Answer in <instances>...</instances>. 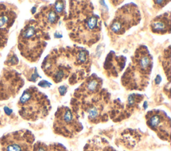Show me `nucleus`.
Returning a JSON list of instances; mask_svg holds the SVG:
<instances>
[{
    "label": "nucleus",
    "mask_w": 171,
    "mask_h": 151,
    "mask_svg": "<svg viewBox=\"0 0 171 151\" xmlns=\"http://www.w3.org/2000/svg\"><path fill=\"white\" fill-rule=\"evenodd\" d=\"M91 67L89 51L77 45L54 48L41 65L44 74L55 83L68 79L70 85L84 81L90 74Z\"/></svg>",
    "instance_id": "f257e3e1"
},
{
    "label": "nucleus",
    "mask_w": 171,
    "mask_h": 151,
    "mask_svg": "<svg viewBox=\"0 0 171 151\" xmlns=\"http://www.w3.org/2000/svg\"><path fill=\"white\" fill-rule=\"evenodd\" d=\"M102 87L103 79L92 73L75 89L71 99L72 111L79 118L86 119L90 124L108 121L112 101L111 94Z\"/></svg>",
    "instance_id": "f03ea898"
},
{
    "label": "nucleus",
    "mask_w": 171,
    "mask_h": 151,
    "mask_svg": "<svg viewBox=\"0 0 171 151\" xmlns=\"http://www.w3.org/2000/svg\"><path fill=\"white\" fill-rule=\"evenodd\" d=\"M69 37L76 43L90 47L100 40L102 21L90 1H70L64 19Z\"/></svg>",
    "instance_id": "7ed1b4c3"
},
{
    "label": "nucleus",
    "mask_w": 171,
    "mask_h": 151,
    "mask_svg": "<svg viewBox=\"0 0 171 151\" xmlns=\"http://www.w3.org/2000/svg\"><path fill=\"white\" fill-rule=\"evenodd\" d=\"M153 65V57L147 46L140 45L132 55L131 62L122 75L123 87L128 91H145L149 84Z\"/></svg>",
    "instance_id": "20e7f679"
},
{
    "label": "nucleus",
    "mask_w": 171,
    "mask_h": 151,
    "mask_svg": "<svg viewBox=\"0 0 171 151\" xmlns=\"http://www.w3.org/2000/svg\"><path fill=\"white\" fill-rule=\"evenodd\" d=\"M50 39L48 31L36 20L29 19L26 21L18 35V49L26 60L36 63L41 58Z\"/></svg>",
    "instance_id": "39448f33"
},
{
    "label": "nucleus",
    "mask_w": 171,
    "mask_h": 151,
    "mask_svg": "<svg viewBox=\"0 0 171 151\" xmlns=\"http://www.w3.org/2000/svg\"><path fill=\"white\" fill-rule=\"evenodd\" d=\"M18 113L22 119L28 121L44 119L50 114L52 105L48 96L35 86L23 92L18 103Z\"/></svg>",
    "instance_id": "423d86ee"
},
{
    "label": "nucleus",
    "mask_w": 171,
    "mask_h": 151,
    "mask_svg": "<svg viewBox=\"0 0 171 151\" xmlns=\"http://www.w3.org/2000/svg\"><path fill=\"white\" fill-rule=\"evenodd\" d=\"M84 128L78 116L67 106H60L55 113L53 130L55 134L63 137L72 138Z\"/></svg>",
    "instance_id": "0eeeda50"
},
{
    "label": "nucleus",
    "mask_w": 171,
    "mask_h": 151,
    "mask_svg": "<svg viewBox=\"0 0 171 151\" xmlns=\"http://www.w3.org/2000/svg\"><path fill=\"white\" fill-rule=\"evenodd\" d=\"M141 21L139 7L134 3H127L118 8L109 25V29L116 35H123Z\"/></svg>",
    "instance_id": "6e6552de"
},
{
    "label": "nucleus",
    "mask_w": 171,
    "mask_h": 151,
    "mask_svg": "<svg viewBox=\"0 0 171 151\" xmlns=\"http://www.w3.org/2000/svg\"><path fill=\"white\" fill-rule=\"evenodd\" d=\"M66 3V1H56L54 3L42 6L34 15V19L47 31L55 29L60 23V19L62 18L64 19L67 15Z\"/></svg>",
    "instance_id": "1a4fd4ad"
},
{
    "label": "nucleus",
    "mask_w": 171,
    "mask_h": 151,
    "mask_svg": "<svg viewBox=\"0 0 171 151\" xmlns=\"http://www.w3.org/2000/svg\"><path fill=\"white\" fill-rule=\"evenodd\" d=\"M35 136L29 130L22 129L0 137L1 151H32Z\"/></svg>",
    "instance_id": "9d476101"
},
{
    "label": "nucleus",
    "mask_w": 171,
    "mask_h": 151,
    "mask_svg": "<svg viewBox=\"0 0 171 151\" xmlns=\"http://www.w3.org/2000/svg\"><path fill=\"white\" fill-rule=\"evenodd\" d=\"M24 79L13 69L5 68L0 77V101L15 97L24 87Z\"/></svg>",
    "instance_id": "9b49d317"
},
{
    "label": "nucleus",
    "mask_w": 171,
    "mask_h": 151,
    "mask_svg": "<svg viewBox=\"0 0 171 151\" xmlns=\"http://www.w3.org/2000/svg\"><path fill=\"white\" fill-rule=\"evenodd\" d=\"M148 127L156 134L158 138L170 142L171 119L165 111L160 109H152L145 115Z\"/></svg>",
    "instance_id": "f8f14e48"
},
{
    "label": "nucleus",
    "mask_w": 171,
    "mask_h": 151,
    "mask_svg": "<svg viewBox=\"0 0 171 151\" xmlns=\"http://www.w3.org/2000/svg\"><path fill=\"white\" fill-rule=\"evenodd\" d=\"M144 96L138 93L130 94L127 101L123 103L118 99L112 101L109 113V118L114 122H119L129 118L134 111L139 109V104L143 101Z\"/></svg>",
    "instance_id": "ddd939ff"
},
{
    "label": "nucleus",
    "mask_w": 171,
    "mask_h": 151,
    "mask_svg": "<svg viewBox=\"0 0 171 151\" xmlns=\"http://www.w3.org/2000/svg\"><path fill=\"white\" fill-rule=\"evenodd\" d=\"M15 9L16 7L11 3L0 2V49L7 44L9 29L18 17Z\"/></svg>",
    "instance_id": "4468645a"
},
{
    "label": "nucleus",
    "mask_w": 171,
    "mask_h": 151,
    "mask_svg": "<svg viewBox=\"0 0 171 151\" xmlns=\"http://www.w3.org/2000/svg\"><path fill=\"white\" fill-rule=\"evenodd\" d=\"M127 61L125 56H118L114 51H110L104 63V74L108 78H117L125 69Z\"/></svg>",
    "instance_id": "2eb2a0df"
},
{
    "label": "nucleus",
    "mask_w": 171,
    "mask_h": 151,
    "mask_svg": "<svg viewBox=\"0 0 171 151\" xmlns=\"http://www.w3.org/2000/svg\"><path fill=\"white\" fill-rule=\"evenodd\" d=\"M150 31L154 34L163 35L171 32L170 12L167 11L156 16L150 23Z\"/></svg>",
    "instance_id": "dca6fc26"
},
{
    "label": "nucleus",
    "mask_w": 171,
    "mask_h": 151,
    "mask_svg": "<svg viewBox=\"0 0 171 151\" xmlns=\"http://www.w3.org/2000/svg\"><path fill=\"white\" fill-rule=\"evenodd\" d=\"M32 151H68L66 146L58 142L46 144L44 142L38 141L34 144Z\"/></svg>",
    "instance_id": "f3484780"
},
{
    "label": "nucleus",
    "mask_w": 171,
    "mask_h": 151,
    "mask_svg": "<svg viewBox=\"0 0 171 151\" xmlns=\"http://www.w3.org/2000/svg\"><path fill=\"white\" fill-rule=\"evenodd\" d=\"M160 61L162 69L164 71L165 75L167 78L168 83L170 81V45H168L162 52L160 57Z\"/></svg>",
    "instance_id": "a211bd4d"
},
{
    "label": "nucleus",
    "mask_w": 171,
    "mask_h": 151,
    "mask_svg": "<svg viewBox=\"0 0 171 151\" xmlns=\"http://www.w3.org/2000/svg\"><path fill=\"white\" fill-rule=\"evenodd\" d=\"M98 146H99V150L100 151H117L115 149L113 146L110 145V144L108 143L106 140L103 139L102 140V147L101 146V142H102V139L100 140H98Z\"/></svg>",
    "instance_id": "6ab92c4d"
},
{
    "label": "nucleus",
    "mask_w": 171,
    "mask_h": 151,
    "mask_svg": "<svg viewBox=\"0 0 171 151\" xmlns=\"http://www.w3.org/2000/svg\"><path fill=\"white\" fill-rule=\"evenodd\" d=\"M18 63V59L17 56L13 53H10L9 55L7 56V59L5 62V64L7 65L8 67L13 66L15 65Z\"/></svg>",
    "instance_id": "aec40b11"
},
{
    "label": "nucleus",
    "mask_w": 171,
    "mask_h": 151,
    "mask_svg": "<svg viewBox=\"0 0 171 151\" xmlns=\"http://www.w3.org/2000/svg\"><path fill=\"white\" fill-rule=\"evenodd\" d=\"M170 2V1H153L154 7L156 8L158 10L161 9Z\"/></svg>",
    "instance_id": "412c9836"
},
{
    "label": "nucleus",
    "mask_w": 171,
    "mask_h": 151,
    "mask_svg": "<svg viewBox=\"0 0 171 151\" xmlns=\"http://www.w3.org/2000/svg\"><path fill=\"white\" fill-rule=\"evenodd\" d=\"M5 113H7V114H10L11 113V110H10V109H7V107H5Z\"/></svg>",
    "instance_id": "4be33fe9"
},
{
    "label": "nucleus",
    "mask_w": 171,
    "mask_h": 151,
    "mask_svg": "<svg viewBox=\"0 0 171 151\" xmlns=\"http://www.w3.org/2000/svg\"><path fill=\"white\" fill-rule=\"evenodd\" d=\"M84 151H90V150L88 149V148H84Z\"/></svg>",
    "instance_id": "5701e85b"
},
{
    "label": "nucleus",
    "mask_w": 171,
    "mask_h": 151,
    "mask_svg": "<svg viewBox=\"0 0 171 151\" xmlns=\"http://www.w3.org/2000/svg\"><path fill=\"white\" fill-rule=\"evenodd\" d=\"M0 124H1V121H0Z\"/></svg>",
    "instance_id": "b1692460"
}]
</instances>
